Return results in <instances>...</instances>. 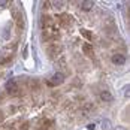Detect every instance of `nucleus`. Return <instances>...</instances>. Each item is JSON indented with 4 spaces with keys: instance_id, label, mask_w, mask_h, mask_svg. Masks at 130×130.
<instances>
[{
    "instance_id": "7",
    "label": "nucleus",
    "mask_w": 130,
    "mask_h": 130,
    "mask_svg": "<svg viewBox=\"0 0 130 130\" xmlns=\"http://www.w3.org/2000/svg\"><path fill=\"white\" fill-rule=\"evenodd\" d=\"M100 99H102L103 102H111V100H112V94H111L108 90H105V91L100 93Z\"/></svg>"
},
{
    "instance_id": "13",
    "label": "nucleus",
    "mask_w": 130,
    "mask_h": 130,
    "mask_svg": "<svg viewBox=\"0 0 130 130\" xmlns=\"http://www.w3.org/2000/svg\"><path fill=\"white\" fill-rule=\"evenodd\" d=\"M46 85H48V87H54V85H52V84H51V81H50V79L46 81Z\"/></svg>"
},
{
    "instance_id": "2",
    "label": "nucleus",
    "mask_w": 130,
    "mask_h": 130,
    "mask_svg": "<svg viewBox=\"0 0 130 130\" xmlns=\"http://www.w3.org/2000/svg\"><path fill=\"white\" fill-rule=\"evenodd\" d=\"M6 91H8V94H9V96L18 97V96L21 94V87H20L15 81H9V82L6 84Z\"/></svg>"
},
{
    "instance_id": "5",
    "label": "nucleus",
    "mask_w": 130,
    "mask_h": 130,
    "mask_svg": "<svg viewBox=\"0 0 130 130\" xmlns=\"http://www.w3.org/2000/svg\"><path fill=\"white\" fill-rule=\"evenodd\" d=\"M112 63H115V64H124L126 63V57L123 54H114L112 55Z\"/></svg>"
},
{
    "instance_id": "3",
    "label": "nucleus",
    "mask_w": 130,
    "mask_h": 130,
    "mask_svg": "<svg viewBox=\"0 0 130 130\" xmlns=\"http://www.w3.org/2000/svg\"><path fill=\"white\" fill-rule=\"evenodd\" d=\"M48 52H50V55H51L52 58H55L57 55H60V54H61V45H60V43H57V42H54L52 45L48 46Z\"/></svg>"
},
{
    "instance_id": "11",
    "label": "nucleus",
    "mask_w": 130,
    "mask_h": 130,
    "mask_svg": "<svg viewBox=\"0 0 130 130\" xmlns=\"http://www.w3.org/2000/svg\"><path fill=\"white\" fill-rule=\"evenodd\" d=\"M52 126H54V121H51V120H46V121L42 124V127H43L45 130H46V129H51Z\"/></svg>"
},
{
    "instance_id": "10",
    "label": "nucleus",
    "mask_w": 130,
    "mask_h": 130,
    "mask_svg": "<svg viewBox=\"0 0 130 130\" xmlns=\"http://www.w3.org/2000/svg\"><path fill=\"white\" fill-rule=\"evenodd\" d=\"M91 8H93V2H91V0L82 2V9H84V11H90Z\"/></svg>"
},
{
    "instance_id": "14",
    "label": "nucleus",
    "mask_w": 130,
    "mask_h": 130,
    "mask_svg": "<svg viewBox=\"0 0 130 130\" xmlns=\"http://www.w3.org/2000/svg\"><path fill=\"white\" fill-rule=\"evenodd\" d=\"M87 127H88V129H90V130H93V129H94V124H88Z\"/></svg>"
},
{
    "instance_id": "12",
    "label": "nucleus",
    "mask_w": 130,
    "mask_h": 130,
    "mask_svg": "<svg viewBox=\"0 0 130 130\" xmlns=\"http://www.w3.org/2000/svg\"><path fill=\"white\" fill-rule=\"evenodd\" d=\"M51 3H54L52 6H54V8H57V9H60V8L63 6V2H51Z\"/></svg>"
},
{
    "instance_id": "6",
    "label": "nucleus",
    "mask_w": 130,
    "mask_h": 130,
    "mask_svg": "<svg viewBox=\"0 0 130 130\" xmlns=\"http://www.w3.org/2000/svg\"><path fill=\"white\" fill-rule=\"evenodd\" d=\"M58 24H60V26H67V24H69V17H67L66 13L58 15ZM58 24H57V26H58Z\"/></svg>"
},
{
    "instance_id": "9",
    "label": "nucleus",
    "mask_w": 130,
    "mask_h": 130,
    "mask_svg": "<svg viewBox=\"0 0 130 130\" xmlns=\"http://www.w3.org/2000/svg\"><path fill=\"white\" fill-rule=\"evenodd\" d=\"M84 51H85V54L87 55H93V46H91L90 43H84Z\"/></svg>"
},
{
    "instance_id": "4",
    "label": "nucleus",
    "mask_w": 130,
    "mask_h": 130,
    "mask_svg": "<svg viewBox=\"0 0 130 130\" xmlns=\"http://www.w3.org/2000/svg\"><path fill=\"white\" fill-rule=\"evenodd\" d=\"M50 81H51V84L54 85V87H57V85L63 84V81H64V75H63V73H55V75L52 76V79H50Z\"/></svg>"
},
{
    "instance_id": "1",
    "label": "nucleus",
    "mask_w": 130,
    "mask_h": 130,
    "mask_svg": "<svg viewBox=\"0 0 130 130\" xmlns=\"http://www.w3.org/2000/svg\"><path fill=\"white\" fill-rule=\"evenodd\" d=\"M42 36L43 39L48 40V42H52V40L58 39V27H48V28H43L42 30Z\"/></svg>"
},
{
    "instance_id": "8",
    "label": "nucleus",
    "mask_w": 130,
    "mask_h": 130,
    "mask_svg": "<svg viewBox=\"0 0 130 130\" xmlns=\"http://www.w3.org/2000/svg\"><path fill=\"white\" fill-rule=\"evenodd\" d=\"M81 35H82V36H84L87 40L93 39V33H91V31H88V30H85V28H82V30H81Z\"/></svg>"
}]
</instances>
